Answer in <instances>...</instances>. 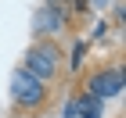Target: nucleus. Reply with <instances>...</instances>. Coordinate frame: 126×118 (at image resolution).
Listing matches in <instances>:
<instances>
[{
  "mask_svg": "<svg viewBox=\"0 0 126 118\" xmlns=\"http://www.w3.org/2000/svg\"><path fill=\"white\" fill-rule=\"evenodd\" d=\"M61 64H65V54H61L58 39H36V43H29V50H25V57H22V68L29 72L32 79H40V82H54L61 72Z\"/></svg>",
  "mask_w": 126,
  "mask_h": 118,
  "instance_id": "1",
  "label": "nucleus"
},
{
  "mask_svg": "<svg viewBox=\"0 0 126 118\" xmlns=\"http://www.w3.org/2000/svg\"><path fill=\"white\" fill-rule=\"evenodd\" d=\"M11 100H15L18 111H40L50 100V86L32 79L25 68H15V75H11Z\"/></svg>",
  "mask_w": 126,
  "mask_h": 118,
  "instance_id": "2",
  "label": "nucleus"
},
{
  "mask_svg": "<svg viewBox=\"0 0 126 118\" xmlns=\"http://www.w3.org/2000/svg\"><path fill=\"white\" fill-rule=\"evenodd\" d=\"M119 93H123V68L119 64H101L87 79V97L108 100V97H119Z\"/></svg>",
  "mask_w": 126,
  "mask_h": 118,
  "instance_id": "3",
  "label": "nucleus"
},
{
  "mask_svg": "<svg viewBox=\"0 0 126 118\" xmlns=\"http://www.w3.org/2000/svg\"><path fill=\"white\" fill-rule=\"evenodd\" d=\"M68 29H72V25H68L61 14L47 11V7H40L36 18H32V32H36V39H54V36H61V32H68Z\"/></svg>",
  "mask_w": 126,
  "mask_h": 118,
  "instance_id": "4",
  "label": "nucleus"
},
{
  "mask_svg": "<svg viewBox=\"0 0 126 118\" xmlns=\"http://www.w3.org/2000/svg\"><path fill=\"white\" fill-rule=\"evenodd\" d=\"M94 39H97V43H105V39H108V21H105V18L94 25Z\"/></svg>",
  "mask_w": 126,
  "mask_h": 118,
  "instance_id": "5",
  "label": "nucleus"
},
{
  "mask_svg": "<svg viewBox=\"0 0 126 118\" xmlns=\"http://www.w3.org/2000/svg\"><path fill=\"white\" fill-rule=\"evenodd\" d=\"M112 7H115V11H112V18H115V25H123V14H126V4H123V0H115Z\"/></svg>",
  "mask_w": 126,
  "mask_h": 118,
  "instance_id": "6",
  "label": "nucleus"
},
{
  "mask_svg": "<svg viewBox=\"0 0 126 118\" xmlns=\"http://www.w3.org/2000/svg\"><path fill=\"white\" fill-rule=\"evenodd\" d=\"M87 7L90 11H105V7H112V0H87Z\"/></svg>",
  "mask_w": 126,
  "mask_h": 118,
  "instance_id": "7",
  "label": "nucleus"
}]
</instances>
